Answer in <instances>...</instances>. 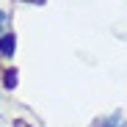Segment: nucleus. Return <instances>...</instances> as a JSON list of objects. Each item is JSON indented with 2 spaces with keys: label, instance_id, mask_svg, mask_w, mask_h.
Instances as JSON below:
<instances>
[{
  "label": "nucleus",
  "instance_id": "obj_6",
  "mask_svg": "<svg viewBox=\"0 0 127 127\" xmlns=\"http://www.w3.org/2000/svg\"><path fill=\"white\" fill-rule=\"evenodd\" d=\"M22 3H33V6H44V0H22Z\"/></svg>",
  "mask_w": 127,
  "mask_h": 127
},
{
  "label": "nucleus",
  "instance_id": "obj_1",
  "mask_svg": "<svg viewBox=\"0 0 127 127\" xmlns=\"http://www.w3.org/2000/svg\"><path fill=\"white\" fill-rule=\"evenodd\" d=\"M91 127H127V124H124L122 113H111V116H99Z\"/></svg>",
  "mask_w": 127,
  "mask_h": 127
},
{
  "label": "nucleus",
  "instance_id": "obj_2",
  "mask_svg": "<svg viewBox=\"0 0 127 127\" xmlns=\"http://www.w3.org/2000/svg\"><path fill=\"white\" fill-rule=\"evenodd\" d=\"M14 50H17V36L3 33L0 36V55H14Z\"/></svg>",
  "mask_w": 127,
  "mask_h": 127
},
{
  "label": "nucleus",
  "instance_id": "obj_5",
  "mask_svg": "<svg viewBox=\"0 0 127 127\" xmlns=\"http://www.w3.org/2000/svg\"><path fill=\"white\" fill-rule=\"evenodd\" d=\"M14 127H31V124H28V122H22V119H17V122H14Z\"/></svg>",
  "mask_w": 127,
  "mask_h": 127
},
{
  "label": "nucleus",
  "instance_id": "obj_4",
  "mask_svg": "<svg viewBox=\"0 0 127 127\" xmlns=\"http://www.w3.org/2000/svg\"><path fill=\"white\" fill-rule=\"evenodd\" d=\"M6 28H8V14L0 8V31H6Z\"/></svg>",
  "mask_w": 127,
  "mask_h": 127
},
{
  "label": "nucleus",
  "instance_id": "obj_3",
  "mask_svg": "<svg viewBox=\"0 0 127 127\" xmlns=\"http://www.w3.org/2000/svg\"><path fill=\"white\" fill-rule=\"evenodd\" d=\"M17 80H19V75H17V69L14 66H8L6 72H3V89H17Z\"/></svg>",
  "mask_w": 127,
  "mask_h": 127
}]
</instances>
